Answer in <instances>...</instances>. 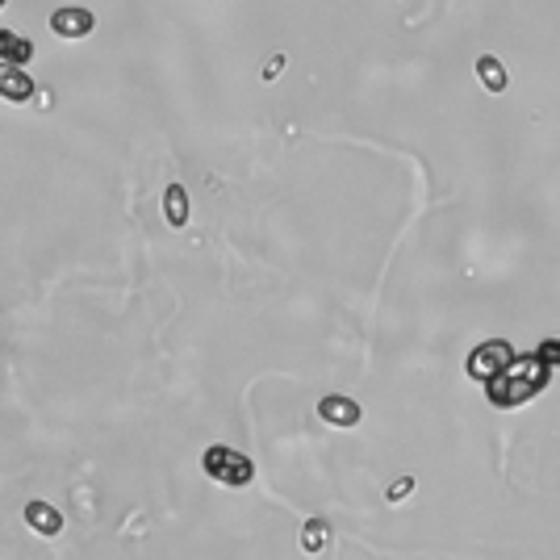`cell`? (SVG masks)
Returning a JSON list of instances; mask_svg holds the SVG:
<instances>
[{
	"label": "cell",
	"mask_w": 560,
	"mask_h": 560,
	"mask_svg": "<svg viewBox=\"0 0 560 560\" xmlns=\"http://www.w3.org/2000/svg\"><path fill=\"white\" fill-rule=\"evenodd\" d=\"M26 523H30L38 535H59V531H63V515H59L51 502H30V506H26Z\"/></svg>",
	"instance_id": "7"
},
{
	"label": "cell",
	"mask_w": 560,
	"mask_h": 560,
	"mask_svg": "<svg viewBox=\"0 0 560 560\" xmlns=\"http://www.w3.org/2000/svg\"><path fill=\"white\" fill-rule=\"evenodd\" d=\"M318 414H322V423H331V427H360V406L352 398H339V393H326V398L318 402Z\"/></svg>",
	"instance_id": "6"
},
{
	"label": "cell",
	"mask_w": 560,
	"mask_h": 560,
	"mask_svg": "<svg viewBox=\"0 0 560 560\" xmlns=\"http://www.w3.org/2000/svg\"><path fill=\"white\" fill-rule=\"evenodd\" d=\"M34 80L26 76V67H17V63H0V97L13 101V105H26L34 101Z\"/></svg>",
	"instance_id": "5"
},
{
	"label": "cell",
	"mask_w": 560,
	"mask_h": 560,
	"mask_svg": "<svg viewBox=\"0 0 560 560\" xmlns=\"http://www.w3.org/2000/svg\"><path fill=\"white\" fill-rule=\"evenodd\" d=\"M548 381H552V368L535 352L531 356H515L494 381L485 385V398L494 402L498 410H515V406H523L531 398H540V393L548 389Z\"/></svg>",
	"instance_id": "1"
},
{
	"label": "cell",
	"mask_w": 560,
	"mask_h": 560,
	"mask_svg": "<svg viewBox=\"0 0 560 560\" xmlns=\"http://www.w3.org/2000/svg\"><path fill=\"white\" fill-rule=\"evenodd\" d=\"M0 9H5V0H0Z\"/></svg>",
	"instance_id": "14"
},
{
	"label": "cell",
	"mask_w": 560,
	"mask_h": 560,
	"mask_svg": "<svg viewBox=\"0 0 560 560\" xmlns=\"http://www.w3.org/2000/svg\"><path fill=\"white\" fill-rule=\"evenodd\" d=\"M163 218L176 230L189 222V193H184V184H168V193H163Z\"/></svg>",
	"instance_id": "10"
},
{
	"label": "cell",
	"mask_w": 560,
	"mask_h": 560,
	"mask_svg": "<svg viewBox=\"0 0 560 560\" xmlns=\"http://www.w3.org/2000/svg\"><path fill=\"white\" fill-rule=\"evenodd\" d=\"M510 360H515V343H510V339H485V343H477L473 352H469V360H464V372H469V381L489 385Z\"/></svg>",
	"instance_id": "3"
},
{
	"label": "cell",
	"mask_w": 560,
	"mask_h": 560,
	"mask_svg": "<svg viewBox=\"0 0 560 560\" xmlns=\"http://www.w3.org/2000/svg\"><path fill=\"white\" fill-rule=\"evenodd\" d=\"M92 26H97V17H92V9H84V5H63V9L51 13V30L59 38H88Z\"/></svg>",
	"instance_id": "4"
},
{
	"label": "cell",
	"mask_w": 560,
	"mask_h": 560,
	"mask_svg": "<svg viewBox=\"0 0 560 560\" xmlns=\"http://www.w3.org/2000/svg\"><path fill=\"white\" fill-rule=\"evenodd\" d=\"M201 469L214 477L218 485H226V489H247V485L255 481L251 456H243V452H235V448H226V443H214V448H205Z\"/></svg>",
	"instance_id": "2"
},
{
	"label": "cell",
	"mask_w": 560,
	"mask_h": 560,
	"mask_svg": "<svg viewBox=\"0 0 560 560\" xmlns=\"http://www.w3.org/2000/svg\"><path fill=\"white\" fill-rule=\"evenodd\" d=\"M34 59V42L30 38H21L13 30H0V63H17V67H26Z\"/></svg>",
	"instance_id": "8"
},
{
	"label": "cell",
	"mask_w": 560,
	"mask_h": 560,
	"mask_svg": "<svg viewBox=\"0 0 560 560\" xmlns=\"http://www.w3.org/2000/svg\"><path fill=\"white\" fill-rule=\"evenodd\" d=\"M535 356H540V360L556 372V368H560V339H544V343H540V352H535Z\"/></svg>",
	"instance_id": "12"
},
{
	"label": "cell",
	"mask_w": 560,
	"mask_h": 560,
	"mask_svg": "<svg viewBox=\"0 0 560 560\" xmlns=\"http://www.w3.org/2000/svg\"><path fill=\"white\" fill-rule=\"evenodd\" d=\"M326 548H331V523H326V519H310L306 527H301V552L318 556Z\"/></svg>",
	"instance_id": "11"
},
{
	"label": "cell",
	"mask_w": 560,
	"mask_h": 560,
	"mask_svg": "<svg viewBox=\"0 0 560 560\" xmlns=\"http://www.w3.org/2000/svg\"><path fill=\"white\" fill-rule=\"evenodd\" d=\"M410 494H414V477H398V481L389 485L385 498H389V502H402V498H410Z\"/></svg>",
	"instance_id": "13"
},
{
	"label": "cell",
	"mask_w": 560,
	"mask_h": 560,
	"mask_svg": "<svg viewBox=\"0 0 560 560\" xmlns=\"http://www.w3.org/2000/svg\"><path fill=\"white\" fill-rule=\"evenodd\" d=\"M477 80H481V88H485V92H494V97L510 88L506 67H502L494 55H481V59H477Z\"/></svg>",
	"instance_id": "9"
}]
</instances>
